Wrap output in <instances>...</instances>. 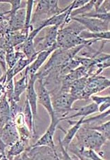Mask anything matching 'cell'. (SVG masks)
Listing matches in <instances>:
<instances>
[{
    "label": "cell",
    "mask_w": 110,
    "mask_h": 160,
    "mask_svg": "<svg viewBox=\"0 0 110 160\" xmlns=\"http://www.w3.org/2000/svg\"><path fill=\"white\" fill-rule=\"evenodd\" d=\"M86 45H80L70 49H62L58 48L52 53L49 61L40 71L37 72L38 78L44 79L49 74H54L60 79L59 72L64 67L67 66L68 62L72 60L80 51Z\"/></svg>",
    "instance_id": "cell-1"
},
{
    "label": "cell",
    "mask_w": 110,
    "mask_h": 160,
    "mask_svg": "<svg viewBox=\"0 0 110 160\" xmlns=\"http://www.w3.org/2000/svg\"><path fill=\"white\" fill-rule=\"evenodd\" d=\"M67 26L59 28L57 37L58 49H70L80 45L90 46L94 42H98L96 40H85L79 36L86 28L82 25L72 21Z\"/></svg>",
    "instance_id": "cell-2"
},
{
    "label": "cell",
    "mask_w": 110,
    "mask_h": 160,
    "mask_svg": "<svg viewBox=\"0 0 110 160\" xmlns=\"http://www.w3.org/2000/svg\"><path fill=\"white\" fill-rule=\"evenodd\" d=\"M71 5L64 8H60L58 0H40L38 2L35 11L32 14L30 27L32 30L37 28L44 21L68 10Z\"/></svg>",
    "instance_id": "cell-3"
},
{
    "label": "cell",
    "mask_w": 110,
    "mask_h": 160,
    "mask_svg": "<svg viewBox=\"0 0 110 160\" xmlns=\"http://www.w3.org/2000/svg\"><path fill=\"white\" fill-rule=\"evenodd\" d=\"M76 140L71 144L78 147L91 148L100 153L102 147L107 142V139L96 130L87 128L82 125L75 137Z\"/></svg>",
    "instance_id": "cell-4"
},
{
    "label": "cell",
    "mask_w": 110,
    "mask_h": 160,
    "mask_svg": "<svg viewBox=\"0 0 110 160\" xmlns=\"http://www.w3.org/2000/svg\"><path fill=\"white\" fill-rule=\"evenodd\" d=\"M78 100L69 92H59L53 94V98H51V101L55 116L64 121V118L67 117L69 112L72 110H77V108H72V105Z\"/></svg>",
    "instance_id": "cell-5"
},
{
    "label": "cell",
    "mask_w": 110,
    "mask_h": 160,
    "mask_svg": "<svg viewBox=\"0 0 110 160\" xmlns=\"http://www.w3.org/2000/svg\"><path fill=\"white\" fill-rule=\"evenodd\" d=\"M18 157L20 158H17V159H60L57 150L47 146H29Z\"/></svg>",
    "instance_id": "cell-6"
},
{
    "label": "cell",
    "mask_w": 110,
    "mask_h": 160,
    "mask_svg": "<svg viewBox=\"0 0 110 160\" xmlns=\"http://www.w3.org/2000/svg\"><path fill=\"white\" fill-rule=\"evenodd\" d=\"M58 26H49L44 28L45 34L42 37H36L34 41V48L37 52L51 49H57V37L59 30Z\"/></svg>",
    "instance_id": "cell-7"
},
{
    "label": "cell",
    "mask_w": 110,
    "mask_h": 160,
    "mask_svg": "<svg viewBox=\"0 0 110 160\" xmlns=\"http://www.w3.org/2000/svg\"><path fill=\"white\" fill-rule=\"evenodd\" d=\"M109 79L100 75H92L87 78L86 87L83 93V99H89L90 97L97 92L109 88Z\"/></svg>",
    "instance_id": "cell-8"
},
{
    "label": "cell",
    "mask_w": 110,
    "mask_h": 160,
    "mask_svg": "<svg viewBox=\"0 0 110 160\" xmlns=\"http://www.w3.org/2000/svg\"><path fill=\"white\" fill-rule=\"evenodd\" d=\"M71 21L82 25L86 30L90 32H102L109 31V21H105L94 18L76 17L72 18Z\"/></svg>",
    "instance_id": "cell-9"
},
{
    "label": "cell",
    "mask_w": 110,
    "mask_h": 160,
    "mask_svg": "<svg viewBox=\"0 0 110 160\" xmlns=\"http://www.w3.org/2000/svg\"><path fill=\"white\" fill-rule=\"evenodd\" d=\"M62 120L56 117V116L54 117L51 118V124L49 128L47 129L44 135L39 138L34 144L31 145V147H37V146H47L52 148L55 150H56V147L53 141V136L55 132H56L57 127L59 124V122Z\"/></svg>",
    "instance_id": "cell-10"
},
{
    "label": "cell",
    "mask_w": 110,
    "mask_h": 160,
    "mask_svg": "<svg viewBox=\"0 0 110 160\" xmlns=\"http://www.w3.org/2000/svg\"><path fill=\"white\" fill-rule=\"evenodd\" d=\"M36 82H38V86L37 90H36V93L38 96V103L46 109V110L48 112L51 118L55 116L54 110L52 105V101H51V97L49 90L47 88L45 83L43 82V80L41 78H38Z\"/></svg>",
    "instance_id": "cell-11"
},
{
    "label": "cell",
    "mask_w": 110,
    "mask_h": 160,
    "mask_svg": "<svg viewBox=\"0 0 110 160\" xmlns=\"http://www.w3.org/2000/svg\"><path fill=\"white\" fill-rule=\"evenodd\" d=\"M19 138L17 127L13 119L10 120L2 128L0 129V139L8 147L12 146L14 142L19 140Z\"/></svg>",
    "instance_id": "cell-12"
},
{
    "label": "cell",
    "mask_w": 110,
    "mask_h": 160,
    "mask_svg": "<svg viewBox=\"0 0 110 160\" xmlns=\"http://www.w3.org/2000/svg\"><path fill=\"white\" fill-rule=\"evenodd\" d=\"M38 77L36 74H30L28 75V85L26 90V99L28 101L31 107V110L34 116L37 114L38 96L36 91L35 84Z\"/></svg>",
    "instance_id": "cell-13"
},
{
    "label": "cell",
    "mask_w": 110,
    "mask_h": 160,
    "mask_svg": "<svg viewBox=\"0 0 110 160\" xmlns=\"http://www.w3.org/2000/svg\"><path fill=\"white\" fill-rule=\"evenodd\" d=\"M25 17H26V9L21 8L14 13L8 14L10 23V32H17L23 30L25 28Z\"/></svg>",
    "instance_id": "cell-14"
},
{
    "label": "cell",
    "mask_w": 110,
    "mask_h": 160,
    "mask_svg": "<svg viewBox=\"0 0 110 160\" xmlns=\"http://www.w3.org/2000/svg\"><path fill=\"white\" fill-rule=\"evenodd\" d=\"M84 118H85V117H81L78 121H72L70 119L67 120L69 124L71 125H72V127L67 131V132L66 133L65 136L62 139V140H59L60 144L64 147L66 151H67L69 145L72 142V141L74 140L77 133H78L79 129H80V127H82L83 120Z\"/></svg>",
    "instance_id": "cell-15"
},
{
    "label": "cell",
    "mask_w": 110,
    "mask_h": 160,
    "mask_svg": "<svg viewBox=\"0 0 110 160\" xmlns=\"http://www.w3.org/2000/svg\"><path fill=\"white\" fill-rule=\"evenodd\" d=\"M56 49H51L46 51H42L38 53L36 59L29 65V66L25 69V72L28 75L30 74H36L39 71V69L45 63L48 57Z\"/></svg>",
    "instance_id": "cell-16"
},
{
    "label": "cell",
    "mask_w": 110,
    "mask_h": 160,
    "mask_svg": "<svg viewBox=\"0 0 110 160\" xmlns=\"http://www.w3.org/2000/svg\"><path fill=\"white\" fill-rule=\"evenodd\" d=\"M30 31L29 30L23 29L20 31L10 32V33L4 35L6 38L8 45L10 48H15L17 46L23 43L28 37Z\"/></svg>",
    "instance_id": "cell-17"
},
{
    "label": "cell",
    "mask_w": 110,
    "mask_h": 160,
    "mask_svg": "<svg viewBox=\"0 0 110 160\" xmlns=\"http://www.w3.org/2000/svg\"><path fill=\"white\" fill-rule=\"evenodd\" d=\"M13 119L9 102L6 94L0 99V129L4 126L10 120Z\"/></svg>",
    "instance_id": "cell-18"
},
{
    "label": "cell",
    "mask_w": 110,
    "mask_h": 160,
    "mask_svg": "<svg viewBox=\"0 0 110 160\" xmlns=\"http://www.w3.org/2000/svg\"><path fill=\"white\" fill-rule=\"evenodd\" d=\"M28 147V142L19 138V140L10 147V149L6 152L7 159H14L16 157L23 153Z\"/></svg>",
    "instance_id": "cell-19"
},
{
    "label": "cell",
    "mask_w": 110,
    "mask_h": 160,
    "mask_svg": "<svg viewBox=\"0 0 110 160\" xmlns=\"http://www.w3.org/2000/svg\"><path fill=\"white\" fill-rule=\"evenodd\" d=\"M88 77H83L72 82L70 86L69 93L75 97L78 100L83 99V93L86 87Z\"/></svg>",
    "instance_id": "cell-20"
},
{
    "label": "cell",
    "mask_w": 110,
    "mask_h": 160,
    "mask_svg": "<svg viewBox=\"0 0 110 160\" xmlns=\"http://www.w3.org/2000/svg\"><path fill=\"white\" fill-rule=\"evenodd\" d=\"M28 85V75L24 72L20 79L14 82V99L17 103L19 102L21 95L24 91L27 90Z\"/></svg>",
    "instance_id": "cell-21"
},
{
    "label": "cell",
    "mask_w": 110,
    "mask_h": 160,
    "mask_svg": "<svg viewBox=\"0 0 110 160\" xmlns=\"http://www.w3.org/2000/svg\"><path fill=\"white\" fill-rule=\"evenodd\" d=\"M77 112L71 116H67L64 118V121L65 120H68L71 118H74L76 117H86L87 116H89L90 114H92L98 112V105L92 102L89 105H87L86 106L82 107L80 108H77Z\"/></svg>",
    "instance_id": "cell-22"
},
{
    "label": "cell",
    "mask_w": 110,
    "mask_h": 160,
    "mask_svg": "<svg viewBox=\"0 0 110 160\" xmlns=\"http://www.w3.org/2000/svg\"><path fill=\"white\" fill-rule=\"evenodd\" d=\"M26 56L25 54L20 52V51H16L14 48H11L6 52V62L7 70L8 69L12 68L13 67L19 60L21 58H25Z\"/></svg>",
    "instance_id": "cell-23"
},
{
    "label": "cell",
    "mask_w": 110,
    "mask_h": 160,
    "mask_svg": "<svg viewBox=\"0 0 110 160\" xmlns=\"http://www.w3.org/2000/svg\"><path fill=\"white\" fill-rule=\"evenodd\" d=\"M81 38L85 40H96V41H109V31L102 32H90L88 30L82 31L79 35Z\"/></svg>",
    "instance_id": "cell-24"
},
{
    "label": "cell",
    "mask_w": 110,
    "mask_h": 160,
    "mask_svg": "<svg viewBox=\"0 0 110 160\" xmlns=\"http://www.w3.org/2000/svg\"><path fill=\"white\" fill-rule=\"evenodd\" d=\"M23 114L24 117V121L25 122V124L28 127L29 129L30 130L32 135H35V129H34V115L32 114V112L31 110V107L28 101L25 100V103L24 105V108L23 110Z\"/></svg>",
    "instance_id": "cell-25"
},
{
    "label": "cell",
    "mask_w": 110,
    "mask_h": 160,
    "mask_svg": "<svg viewBox=\"0 0 110 160\" xmlns=\"http://www.w3.org/2000/svg\"><path fill=\"white\" fill-rule=\"evenodd\" d=\"M110 115V111L109 110H108L107 112H102L99 115L97 116H94V117H92L90 118H86L83 120L82 125L86 127H94L98 125H100L101 123L104 122V119L105 118H109Z\"/></svg>",
    "instance_id": "cell-26"
},
{
    "label": "cell",
    "mask_w": 110,
    "mask_h": 160,
    "mask_svg": "<svg viewBox=\"0 0 110 160\" xmlns=\"http://www.w3.org/2000/svg\"><path fill=\"white\" fill-rule=\"evenodd\" d=\"M94 2L95 0H93V1H89L88 3H87L86 4L83 6L82 7H81V8L72 10V12L70 14V16H69L70 19L71 20L72 18L82 16L83 15V14L92 11V10H94Z\"/></svg>",
    "instance_id": "cell-27"
},
{
    "label": "cell",
    "mask_w": 110,
    "mask_h": 160,
    "mask_svg": "<svg viewBox=\"0 0 110 160\" xmlns=\"http://www.w3.org/2000/svg\"><path fill=\"white\" fill-rule=\"evenodd\" d=\"M87 128L97 131V132L101 133L102 135L103 136L106 138V139H107L108 141L109 140V138H110V121H109H109H107L106 122L101 123V124H100V125H98L94 126V127H87Z\"/></svg>",
    "instance_id": "cell-28"
},
{
    "label": "cell",
    "mask_w": 110,
    "mask_h": 160,
    "mask_svg": "<svg viewBox=\"0 0 110 160\" xmlns=\"http://www.w3.org/2000/svg\"><path fill=\"white\" fill-rule=\"evenodd\" d=\"M35 1L33 0H29L27 1V6H26V17H25V30H29L30 32L32 31L30 27V23L32 17V12H33V7H34V3Z\"/></svg>",
    "instance_id": "cell-29"
},
{
    "label": "cell",
    "mask_w": 110,
    "mask_h": 160,
    "mask_svg": "<svg viewBox=\"0 0 110 160\" xmlns=\"http://www.w3.org/2000/svg\"><path fill=\"white\" fill-rule=\"evenodd\" d=\"M92 100L93 101V102L96 103L98 106H99L100 105L106 103V102H109L110 101V97L108 96H97V95H92L90 97Z\"/></svg>",
    "instance_id": "cell-30"
},
{
    "label": "cell",
    "mask_w": 110,
    "mask_h": 160,
    "mask_svg": "<svg viewBox=\"0 0 110 160\" xmlns=\"http://www.w3.org/2000/svg\"><path fill=\"white\" fill-rule=\"evenodd\" d=\"M0 68L2 69L3 73H5L7 71L6 62V52L2 49H0Z\"/></svg>",
    "instance_id": "cell-31"
},
{
    "label": "cell",
    "mask_w": 110,
    "mask_h": 160,
    "mask_svg": "<svg viewBox=\"0 0 110 160\" xmlns=\"http://www.w3.org/2000/svg\"><path fill=\"white\" fill-rule=\"evenodd\" d=\"M8 147L0 139V159H7L6 150Z\"/></svg>",
    "instance_id": "cell-32"
},
{
    "label": "cell",
    "mask_w": 110,
    "mask_h": 160,
    "mask_svg": "<svg viewBox=\"0 0 110 160\" xmlns=\"http://www.w3.org/2000/svg\"><path fill=\"white\" fill-rule=\"evenodd\" d=\"M88 2L89 1H88V0H75V1L71 3L72 10L81 8V7H82L83 6L86 4L87 3H88Z\"/></svg>",
    "instance_id": "cell-33"
},
{
    "label": "cell",
    "mask_w": 110,
    "mask_h": 160,
    "mask_svg": "<svg viewBox=\"0 0 110 160\" xmlns=\"http://www.w3.org/2000/svg\"><path fill=\"white\" fill-rule=\"evenodd\" d=\"M8 13V11H6V12H2L0 11V23L2 22V21L4 19L5 16Z\"/></svg>",
    "instance_id": "cell-34"
}]
</instances>
